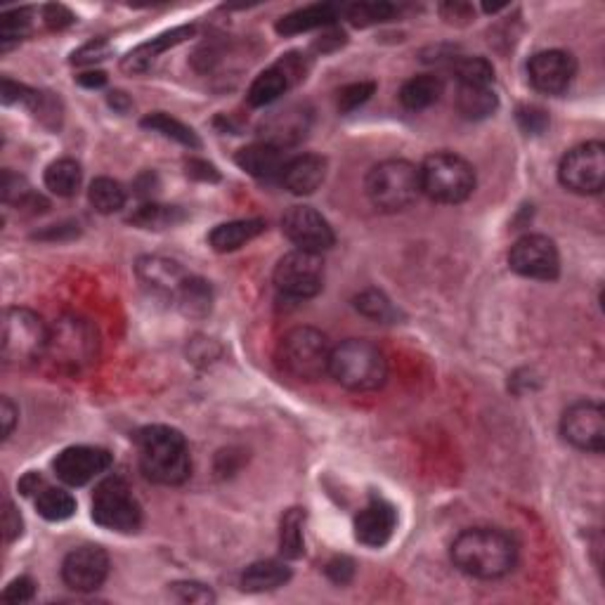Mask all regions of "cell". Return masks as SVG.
Returning <instances> with one entry per match:
<instances>
[{
	"instance_id": "13",
	"label": "cell",
	"mask_w": 605,
	"mask_h": 605,
	"mask_svg": "<svg viewBox=\"0 0 605 605\" xmlns=\"http://www.w3.org/2000/svg\"><path fill=\"white\" fill-rule=\"evenodd\" d=\"M561 433L572 447L601 454L605 447V412L601 402L580 400L563 412Z\"/></svg>"
},
{
	"instance_id": "29",
	"label": "cell",
	"mask_w": 605,
	"mask_h": 605,
	"mask_svg": "<svg viewBox=\"0 0 605 605\" xmlns=\"http://www.w3.org/2000/svg\"><path fill=\"white\" fill-rule=\"evenodd\" d=\"M291 88V81L277 64L265 69L263 74L256 76V81L249 88V104L251 107H268V104L277 102L286 90Z\"/></svg>"
},
{
	"instance_id": "7",
	"label": "cell",
	"mask_w": 605,
	"mask_h": 605,
	"mask_svg": "<svg viewBox=\"0 0 605 605\" xmlns=\"http://www.w3.org/2000/svg\"><path fill=\"white\" fill-rule=\"evenodd\" d=\"M331 346L320 329L296 327L286 331L277 346V362L298 381H320L329 374Z\"/></svg>"
},
{
	"instance_id": "40",
	"label": "cell",
	"mask_w": 605,
	"mask_h": 605,
	"mask_svg": "<svg viewBox=\"0 0 605 605\" xmlns=\"http://www.w3.org/2000/svg\"><path fill=\"white\" fill-rule=\"evenodd\" d=\"M29 24V10L5 12V15L0 17V43H3V48H8L10 43L22 41L26 31H29Z\"/></svg>"
},
{
	"instance_id": "5",
	"label": "cell",
	"mask_w": 605,
	"mask_h": 605,
	"mask_svg": "<svg viewBox=\"0 0 605 605\" xmlns=\"http://www.w3.org/2000/svg\"><path fill=\"white\" fill-rule=\"evenodd\" d=\"M421 194L438 204H461L476 190V168L464 156L435 152L419 166Z\"/></svg>"
},
{
	"instance_id": "17",
	"label": "cell",
	"mask_w": 605,
	"mask_h": 605,
	"mask_svg": "<svg viewBox=\"0 0 605 605\" xmlns=\"http://www.w3.org/2000/svg\"><path fill=\"white\" fill-rule=\"evenodd\" d=\"M577 74L575 57L565 50L537 52L528 64V76L535 90L544 95H561Z\"/></svg>"
},
{
	"instance_id": "39",
	"label": "cell",
	"mask_w": 605,
	"mask_h": 605,
	"mask_svg": "<svg viewBox=\"0 0 605 605\" xmlns=\"http://www.w3.org/2000/svg\"><path fill=\"white\" fill-rule=\"evenodd\" d=\"M341 12L355 26H372L393 19L398 8L390 3H353V5H346V8H341Z\"/></svg>"
},
{
	"instance_id": "30",
	"label": "cell",
	"mask_w": 605,
	"mask_h": 605,
	"mask_svg": "<svg viewBox=\"0 0 605 605\" xmlns=\"http://www.w3.org/2000/svg\"><path fill=\"white\" fill-rule=\"evenodd\" d=\"M83 171L74 159H57L45 168V187L57 197H74L81 187Z\"/></svg>"
},
{
	"instance_id": "22",
	"label": "cell",
	"mask_w": 605,
	"mask_h": 605,
	"mask_svg": "<svg viewBox=\"0 0 605 605\" xmlns=\"http://www.w3.org/2000/svg\"><path fill=\"white\" fill-rule=\"evenodd\" d=\"M194 36V26H178V29L166 31V34L152 38V41L142 43L135 48L130 55L123 60V69L133 71V74H140V71H147L152 64L159 60V55H164L166 50L175 48V45L185 43L187 38Z\"/></svg>"
},
{
	"instance_id": "27",
	"label": "cell",
	"mask_w": 605,
	"mask_h": 605,
	"mask_svg": "<svg viewBox=\"0 0 605 605\" xmlns=\"http://www.w3.org/2000/svg\"><path fill=\"white\" fill-rule=\"evenodd\" d=\"M442 90H445V83H442L440 76L421 74L409 78L405 86L400 88V102L402 107L412 109V112H421V109H428L440 100Z\"/></svg>"
},
{
	"instance_id": "14",
	"label": "cell",
	"mask_w": 605,
	"mask_h": 605,
	"mask_svg": "<svg viewBox=\"0 0 605 605\" xmlns=\"http://www.w3.org/2000/svg\"><path fill=\"white\" fill-rule=\"evenodd\" d=\"M282 230L289 242L301 251L322 253L334 246L336 234L329 220L312 206H294L284 213Z\"/></svg>"
},
{
	"instance_id": "44",
	"label": "cell",
	"mask_w": 605,
	"mask_h": 605,
	"mask_svg": "<svg viewBox=\"0 0 605 605\" xmlns=\"http://www.w3.org/2000/svg\"><path fill=\"white\" fill-rule=\"evenodd\" d=\"M36 594V584L31 577H19V580H12L8 587L3 591V601L5 603H26L31 601Z\"/></svg>"
},
{
	"instance_id": "25",
	"label": "cell",
	"mask_w": 605,
	"mask_h": 605,
	"mask_svg": "<svg viewBox=\"0 0 605 605\" xmlns=\"http://www.w3.org/2000/svg\"><path fill=\"white\" fill-rule=\"evenodd\" d=\"M265 232V223L263 220L253 218V220H232V223H223L218 227H213V232L208 234V244L213 246V251L218 253H232L237 249H242L256 239L258 234Z\"/></svg>"
},
{
	"instance_id": "23",
	"label": "cell",
	"mask_w": 605,
	"mask_h": 605,
	"mask_svg": "<svg viewBox=\"0 0 605 605\" xmlns=\"http://www.w3.org/2000/svg\"><path fill=\"white\" fill-rule=\"evenodd\" d=\"M234 161H237V166L242 168V171L260 180H270L275 178V175H282V168L286 164L282 149L265 145V142H256V145L239 149Z\"/></svg>"
},
{
	"instance_id": "35",
	"label": "cell",
	"mask_w": 605,
	"mask_h": 605,
	"mask_svg": "<svg viewBox=\"0 0 605 605\" xmlns=\"http://www.w3.org/2000/svg\"><path fill=\"white\" fill-rule=\"evenodd\" d=\"M88 199H90V206H93L97 213L109 216V213L121 211V208L126 206V190H123L119 180L97 178L93 180V185H90Z\"/></svg>"
},
{
	"instance_id": "4",
	"label": "cell",
	"mask_w": 605,
	"mask_h": 605,
	"mask_svg": "<svg viewBox=\"0 0 605 605\" xmlns=\"http://www.w3.org/2000/svg\"><path fill=\"white\" fill-rule=\"evenodd\" d=\"M97 355H100V336L95 324L86 317L67 315L50 327L45 357L60 372L71 376L88 372L97 362Z\"/></svg>"
},
{
	"instance_id": "53",
	"label": "cell",
	"mask_w": 605,
	"mask_h": 605,
	"mask_svg": "<svg viewBox=\"0 0 605 605\" xmlns=\"http://www.w3.org/2000/svg\"><path fill=\"white\" fill-rule=\"evenodd\" d=\"M109 104H112L114 109H119V112H126L130 107V100L126 97V93H112L109 95Z\"/></svg>"
},
{
	"instance_id": "9",
	"label": "cell",
	"mask_w": 605,
	"mask_h": 605,
	"mask_svg": "<svg viewBox=\"0 0 605 605\" xmlns=\"http://www.w3.org/2000/svg\"><path fill=\"white\" fill-rule=\"evenodd\" d=\"M93 520L104 530L135 532L142 523V509L123 478H107L95 487Z\"/></svg>"
},
{
	"instance_id": "28",
	"label": "cell",
	"mask_w": 605,
	"mask_h": 605,
	"mask_svg": "<svg viewBox=\"0 0 605 605\" xmlns=\"http://www.w3.org/2000/svg\"><path fill=\"white\" fill-rule=\"evenodd\" d=\"M499 100L492 86H459L457 90V109L468 121L487 119L497 112Z\"/></svg>"
},
{
	"instance_id": "20",
	"label": "cell",
	"mask_w": 605,
	"mask_h": 605,
	"mask_svg": "<svg viewBox=\"0 0 605 605\" xmlns=\"http://www.w3.org/2000/svg\"><path fill=\"white\" fill-rule=\"evenodd\" d=\"M135 270H138L140 282L145 284L147 289H152L156 296L168 298V301H175L182 286H185L187 279H190V275H187L178 260L161 258V256L140 258L138 265H135Z\"/></svg>"
},
{
	"instance_id": "8",
	"label": "cell",
	"mask_w": 605,
	"mask_h": 605,
	"mask_svg": "<svg viewBox=\"0 0 605 605\" xmlns=\"http://www.w3.org/2000/svg\"><path fill=\"white\" fill-rule=\"evenodd\" d=\"M50 327H45L41 315L29 308H8L3 315V336L0 353L8 367H26L41 360L48 350Z\"/></svg>"
},
{
	"instance_id": "1",
	"label": "cell",
	"mask_w": 605,
	"mask_h": 605,
	"mask_svg": "<svg viewBox=\"0 0 605 605\" xmlns=\"http://www.w3.org/2000/svg\"><path fill=\"white\" fill-rule=\"evenodd\" d=\"M452 563L476 580H499L518 563V544L499 528L464 530L452 542Z\"/></svg>"
},
{
	"instance_id": "21",
	"label": "cell",
	"mask_w": 605,
	"mask_h": 605,
	"mask_svg": "<svg viewBox=\"0 0 605 605\" xmlns=\"http://www.w3.org/2000/svg\"><path fill=\"white\" fill-rule=\"evenodd\" d=\"M327 178V159L317 154H298L294 159H289L282 168V185L291 194L305 197L320 190V185Z\"/></svg>"
},
{
	"instance_id": "15",
	"label": "cell",
	"mask_w": 605,
	"mask_h": 605,
	"mask_svg": "<svg viewBox=\"0 0 605 605\" xmlns=\"http://www.w3.org/2000/svg\"><path fill=\"white\" fill-rule=\"evenodd\" d=\"M109 575V556L102 546H78L62 563V580L74 591H95Z\"/></svg>"
},
{
	"instance_id": "38",
	"label": "cell",
	"mask_w": 605,
	"mask_h": 605,
	"mask_svg": "<svg viewBox=\"0 0 605 605\" xmlns=\"http://www.w3.org/2000/svg\"><path fill=\"white\" fill-rule=\"evenodd\" d=\"M459 86H492L494 69L485 57H459L452 62Z\"/></svg>"
},
{
	"instance_id": "2",
	"label": "cell",
	"mask_w": 605,
	"mask_h": 605,
	"mask_svg": "<svg viewBox=\"0 0 605 605\" xmlns=\"http://www.w3.org/2000/svg\"><path fill=\"white\" fill-rule=\"evenodd\" d=\"M142 473L159 485H180L190 478L192 459L185 435L171 426H147L138 433Z\"/></svg>"
},
{
	"instance_id": "52",
	"label": "cell",
	"mask_w": 605,
	"mask_h": 605,
	"mask_svg": "<svg viewBox=\"0 0 605 605\" xmlns=\"http://www.w3.org/2000/svg\"><path fill=\"white\" fill-rule=\"evenodd\" d=\"M78 83L86 88H102L104 83H107V76H104L102 71H88V74L78 76Z\"/></svg>"
},
{
	"instance_id": "42",
	"label": "cell",
	"mask_w": 605,
	"mask_h": 605,
	"mask_svg": "<svg viewBox=\"0 0 605 605\" xmlns=\"http://www.w3.org/2000/svg\"><path fill=\"white\" fill-rule=\"evenodd\" d=\"M175 596L180 598V601L185 603H213L216 601V596H213V591L206 587V584L199 582H175L171 584Z\"/></svg>"
},
{
	"instance_id": "41",
	"label": "cell",
	"mask_w": 605,
	"mask_h": 605,
	"mask_svg": "<svg viewBox=\"0 0 605 605\" xmlns=\"http://www.w3.org/2000/svg\"><path fill=\"white\" fill-rule=\"evenodd\" d=\"M376 83L372 81H360V83H350L343 90H338V109H341L343 114L353 112V109L360 107L369 100V97L374 95Z\"/></svg>"
},
{
	"instance_id": "36",
	"label": "cell",
	"mask_w": 605,
	"mask_h": 605,
	"mask_svg": "<svg viewBox=\"0 0 605 605\" xmlns=\"http://www.w3.org/2000/svg\"><path fill=\"white\" fill-rule=\"evenodd\" d=\"M355 308L360 315L367 317V320H374L381 324H393L398 322L400 317V312L393 305V301H390V298L379 289H367L362 291V294H357Z\"/></svg>"
},
{
	"instance_id": "10",
	"label": "cell",
	"mask_w": 605,
	"mask_h": 605,
	"mask_svg": "<svg viewBox=\"0 0 605 605\" xmlns=\"http://www.w3.org/2000/svg\"><path fill=\"white\" fill-rule=\"evenodd\" d=\"M558 178L565 190L575 194H598L605 185V147L603 142H584L572 147L561 159Z\"/></svg>"
},
{
	"instance_id": "12",
	"label": "cell",
	"mask_w": 605,
	"mask_h": 605,
	"mask_svg": "<svg viewBox=\"0 0 605 605\" xmlns=\"http://www.w3.org/2000/svg\"><path fill=\"white\" fill-rule=\"evenodd\" d=\"M509 265L516 275L537 282H554L561 275V253L554 239L544 234H525L509 251Z\"/></svg>"
},
{
	"instance_id": "49",
	"label": "cell",
	"mask_w": 605,
	"mask_h": 605,
	"mask_svg": "<svg viewBox=\"0 0 605 605\" xmlns=\"http://www.w3.org/2000/svg\"><path fill=\"white\" fill-rule=\"evenodd\" d=\"M187 175H190V178L204 180V182H208V180L216 182L220 178L218 171H216V166L206 164V161H199V159L187 161Z\"/></svg>"
},
{
	"instance_id": "16",
	"label": "cell",
	"mask_w": 605,
	"mask_h": 605,
	"mask_svg": "<svg viewBox=\"0 0 605 605\" xmlns=\"http://www.w3.org/2000/svg\"><path fill=\"white\" fill-rule=\"evenodd\" d=\"M112 454L102 447H88V445H76V447H67V450L57 454L55 468L57 478L62 483H67L71 487H81L88 485L90 480H95L97 476H102L109 466H112Z\"/></svg>"
},
{
	"instance_id": "43",
	"label": "cell",
	"mask_w": 605,
	"mask_h": 605,
	"mask_svg": "<svg viewBox=\"0 0 605 605\" xmlns=\"http://www.w3.org/2000/svg\"><path fill=\"white\" fill-rule=\"evenodd\" d=\"M518 123L528 135H539V133H544L546 126H549V116H546L544 109H539V107H520Z\"/></svg>"
},
{
	"instance_id": "50",
	"label": "cell",
	"mask_w": 605,
	"mask_h": 605,
	"mask_svg": "<svg viewBox=\"0 0 605 605\" xmlns=\"http://www.w3.org/2000/svg\"><path fill=\"white\" fill-rule=\"evenodd\" d=\"M0 421H3V440H8L17 424V407L8 398L0 400Z\"/></svg>"
},
{
	"instance_id": "19",
	"label": "cell",
	"mask_w": 605,
	"mask_h": 605,
	"mask_svg": "<svg viewBox=\"0 0 605 605\" xmlns=\"http://www.w3.org/2000/svg\"><path fill=\"white\" fill-rule=\"evenodd\" d=\"M395 525H398V513H395L393 504L381 497H372L364 509L357 513L355 518V537L357 542L372 549H381L393 537Z\"/></svg>"
},
{
	"instance_id": "6",
	"label": "cell",
	"mask_w": 605,
	"mask_h": 605,
	"mask_svg": "<svg viewBox=\"0 0 605 605\" xmlns=\"http://www.w3.org/2000/svg\"><path fill=\"white\" fill-rule=\"evenodd\" d=\"M364 190H367L369 201H372L379 211H405L421 194L419 166L409 164L405 159L381 161V164H376L372 171L367 173Z\"/></svg>"
},
{
	"instance_id": "46",
	"label": "cell",
	"mask_w": 605,
	"mask_h": 605,
	"mask_svg": "<svg viewBox=\"0 0 605 605\" xmlns=\"http://www.w3.org/2000/svg\"><path fill=\"white\" fill-rule=\"evenodd\" d=\"M22 516H19V511L12 506L10 502H5L3 509V530H5V542H15V539L22 535Z\"/></svg>"
},
{
	"instance_id": "48",
	"label": "cell",
	"mask_w": 605,
	"mask_h": 605,
	"mask_svg": "<svg viewBox=\"0 0 605 605\" xmlns=\"http://www.w3.org/2000/svg\"><path fill=\"white\" fill-rule=\"evenodd\" d=\"M45 22H48V26H52V29H64V26L74 24V15L64 8V5H48L43 12Z\"/></svg>"
},
{
	"instance_id": "51",
	"label": "cell",
	"mask_w": 605,
	"mask_h": 605,
	"mask_svg": "<svg viewBox=\"0 0 605 605\" xmlns=\"http://www.w3.org/2000/svg\"><path fill=\"white\" fill-rule=\"evenodd\" d=\"M43 487L45 483L38 473H26V476L19 480V490H22V494H26V497H29V494H38Z\"/></svg>"
},
{
	"instance_id": "47",
	"label": "cell",
	"mask_w": 605,
	"mask_h": 605,
	"mask_svg": "<svg viewBox=\"0 0 605 605\" xmlns=\"http://www.w3.org/2000/svg\"><path fill=\"white\" fill-rule=\"evenodd\" d=\"M353 572L355 568L350 558H334V561L327 565V575L334 584H348L350 577H353Z\"/></svg>"
},
{
	"instance_id": "3",
	"label": "cell",
	"mask_w": 605,
	"mask_h": 605,
	"mask_svg": "<svg viewBox=\"0 0 605 605\" xmlns=\"http://www.w3.org/2000/svg\"><path fill=\"white\" fill-rule=\"evenodd\" d=\"M329 374L338 386L355 393H372L388 379V362L383 350L367 338H348L331 348Z\"/></svg>"
},
{
	"instance_id": "26",
	"label": "cell",
	"mask_w": 605,
	"mask_h": 605,
	"mask_svg": "<svg viewBox=\"0 0 605 605\" xmlns=\"http://www.w3.org/2000/svg\"><path fill=\"white\" fill-rule=\"evenodd\" d=\"M291 580V570L286 568L284 561H258L251 563L242 575V589L251 594H263L284 587Z\"/></svg>"
},
{
	"instance_id": "34",
	"label": "cell",
	"mask_w": 605,
	"mask_h": 605,
	"mask_svg": "<svg viewBox=\"0 0 605 605\" xmlns=\"http://www.w3.org/2000/svg\"><path fill=\"white\" fill-rule=\"evenodd\" d=\"M128 220L142 230H168V227L180 225L185 220V213L178 206H164L152 201V204H142Z\"/></svg>"
},
{
	"instance_id": "18",
	"label": "cell",
	"mask_w": 605,
	"mask_h": 605,
	"mask_svg": "<svg viewBox=\"0 0 605 605\" xmlns=\"http://www.w3.org/2000/svg\"><path fill=\"white\" fill-rule=\"evenodd\" d=\"M310 130V112L298 104L279 109V112L270 114L268 119L260 123V142L272 145L277 149L296 147Z\"/></svg>"
},
{
	"instance_id": "32",
	"label": "cell",
	"mask_w": 605,
	"mask_h": 605,
	"mask_svg": "<svg viewBox=\"0 0 605 605\" xmlns=\"http://www.w3.org/2000/svg\"><path fill=\"white\" fill-rule=\"evenodd\" d=\"M173 303L178 305L182 315L206 317L208 312H211V303H213L211 286H208L204 279L190 275V279H187L185 286H182L178 298H175Z\"/></svg>"
},
{
	"instance_id": "37",
	"label": "cell",
	"mask_w": 605,
	"mask_h": 605,
	"mask_svg": "<svg viewBox=\"0 0 605 605\" xmlns=\"http://www.w3.org/2000/svg\"><path fill=\"white\" fill-rule=\"evenodd\" d=\"M305 513L301 509L286 511L279 528V551L284 558H301L305 554V537H303Z\"/></svg>"
},
{
	"instance_id": "31",
	"label": "cell",
	"mask_w": 605,
	"mask_h": 605,
	"mask_svg": "<svg viewBox=\"0 0 605 605\" xmlns=\"http://www.w3.org/2000/svg\"><path fill=\"white\" fill-rule=\"evenodd\" d=\"M142 128L154 130V133L164 135V138L178 142V145H182V147H190V149H199L201 147L199 135L194 133V130L190 126H185V123L178 121V119H173V116H168L164 112L147 114L145 119H142Z\"/></svg>"
},
{
	"instance_id": "24",
	"label": "cell",
	"mask_w": 605,
	"mask_h": 605,
	"mask_svg": "<svg viewBox=\"0 0 605 605\" xmlns=\"http://www.w3.org/2000/svg\"><path fill=\"white\" fill-rule=\"evenodd\" d=\"M341 15V8L331 3H317V5H308V8L294 10L289 15H284L277 22V31L284 36H294V34H305V31L312 29H324V26H331Z\"/></svg>"
},
{
	"instance_id": "33",
	"label": "cell",
	"mask_w": 605,
	"mask_h": 605,
	"mask_svg": "<svg viewBox=\"0 0 605 605\" xmlns=\"http://www.w3.org/2000/svg\"><path fill=\"white\" fill-rule=\"evenodd\" d=\"M36 509L45 520L62 523V520H69L76 513V499L71 497V492L62 490V487L45 485L43 490L36 494Z\"/></svg>"
},
{
	"instance_id": "11",
	"label": "cell",
	"mask_w": 605,
	"mask_h": 605,
	"mask_svg": "<svg viewBox=\"0 0 605 605\" xmlns=\"http://www.w3.org/2000/svg\"><path fill=\"white\" fill-rule=\"evenodd\" d=\"M275 286L289 298H312L324 286V260L322 253L294 249L279 258L275 268Z\"/></svg>"
},
{
	"instance_id": "45",
	"label": "cell",
	"mask_w": 605,
	"mask_h": 605,
	"mask_svg": "<svg viewBox=\"0 0 605 605\" xmlns=\"http://www.w3.org/2000/svg\"><path fill=\"white\" fill-rule=\"evenodd\" d=\"M107 55H109V45L104 41H93L83 45L78 52H74V64H95L107 60Z\"/></svg>"
}]
</instances>
